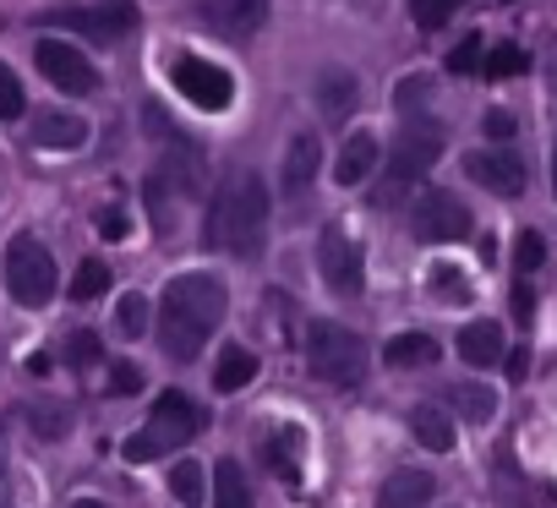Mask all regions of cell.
<instances>
[{
    "label": "cell",
    "mask_w": 557,
    "mask_h": 508,
    "mask_svg": "<svg viewBox=\"0 0 557 508\" xmlns=\"http://www.w3.org/2000/svg\"><path fill=\"white\" fill-rule=\"evenodd\" d=\"M23 115V83L12 66H0V121H17Z\"/></svg>",
    "instance_id": "cell-35"
},
{
    "label": "cell",
    "mask_w": 557,
    "mask_h": 508,
    "mask_svg": "<svg viewBox=\"0 0 557 508\" xmlns=\"http://www.w3.org/2000/svg\"><path fill=\"white\" fill-rule=\"evenodd\" d=\"M459 7H465V0H410V12H416L421 28H443Z\"/></svg>",
    "instance_id": "cell-34"
},
{
    "label": "cell",
    "mask_w": 557,
    "mask_h": 508,
    "mask_svg": "<svg viewBox=\"0 0 557 508\" xmlns=\"http://www.w3.org/2000/svg\"><path fill=\"white\" fill-rule=\"evenodd\" d=\"M318 164H323V143L312 137V132H301V137H290V153H285V186L290 197H301L312 181H318Z\"/></svg>",
    "instance_id": "cell-16"
},
{
    "label": "cell",
    "mask_w": 557,
    "mask_h": 508,
    "mask_svg": "<svg viewBox=\"0 0 557 508\" xmlns=\"http://www.w3.org/2000/svg\"><path fill=\"white\" fill-rule=\"evenodd\" d=\"M486 137H513V115L492 110V115H486Z\"/></svg>",
    "instance_id": "cell-42"
},
{
    "label": "cell",
    "mask_w": 557,
    "mask_h": 508,
    "mask_svg": "<svg viewBox=\"0 0 557 508\" xmlns=\"http://www.w3.org/2000/svg\"><path fill=\"white\" fill-rule=\"evenodd\" d=\"M475 66H481V34H465L448 55V72H475Z\"/></svg>",
    "instance_id": "cell-37"
},
{
    "label": "cell",
    "mask_w": 557,
    "mask_h": 508,
    "mask_svg": "<svg viewBox=\"0 0 557 508\" xmlns=\"http://www.w3.org/2000/svg\"><path fill=\"white\" fill-rule=\"evenodd\" d=\"M432 492H437V481L426 470H394L377 492V508H426Z\"/></svg>",
    "instance_id": "cell-17"
},
{
    "label": "cell",
    "mask_w": 557,
    "mask_h": 508,
    "mask_svg": "<svg viewBox=\"0 0 557 508\" xmlns=\"http://www.w3.org/2000/svg\"><path fill=\"white\" fill-rule=\"evenodd\" d=\"M28 426H34L39 437H61V432L72 426V410H66L61 399H45V405H34V410H28Z\"/></svg>",
    "instance_id": "cell-29"
},
{
    "label": "cell",
    "mask_w": 557,
    "mask_h": 508,
    "mask_svg": "<svg viewBox=\"0 0 557 508\" xmlns=\"http://www.w3.org/2000/svg\"><path fill=\"white\" fill-rule=\"evenodd\" d=\"M224 307H230V296H224V285L213 274L170 280V290L159 301V345H164V356L170 361H197L208 334L224 323Z\"/></svg>",
    "instance_id": "cell-1"
},
{
    "label": "cell",
    "mask_w": 557,
    "mask_h": 508,
    "mask_svg": "<svg viewBox=\"0 0 557 508\" xmlns=\"http://www.w3.org/2000/svg\"><path fill=\"white\" fill-rule=\"evenodd\" d=\"M72 508H104V503H94V497H83V503H72Z\"/></svg>",
    "instance_id": "cell-44"
},
{
    "label": "cell",
    "mask_w": 557,
    "mask_h": 508,
    "mask_svg": "<svg viewBox=\"0 0 557 508\" xmlns=\"http://www.w3.org/2000/svg\"><path fill=\"white\" fill-rule=\"evenodd\" d=\"M99 356H104V345H99L94 329H72V334H66V361H72L77 372H88Z\"/></svg>",
    "instance_id": "cell-30"
},
{
    "label": "cell",
    "mask_w": 557,
    "mask_h": 508,
    "mask_svg": "<svg viewBox=\"0 0 557 508\" xmlns=\"http://www.w3.org/2000/svg\"><path fill=\"white\" fill-rule=\"evenodd\" d=\"M115 329H121L126 339H137V334L148 329V301H143V296H126V301L115 307Z\"/></svg>",
    "instance_id": "cell-33"
},
{
    "label": "cell",
    "mask_w": 557,
    "mask_h": 508,
    "mask_svg": "<svg viewBox=\"0 0 557 508\" xmlns=\"http://www.w3.org/2000/svg\"><path fill=\"white\" fill-rule=\"evenodd\" d=\"M307 361H312V372L323 383H339V388H350V383L367 377V345H361V334H350V329H339L329 318H318L307 329Z\"/></svg>",
    "instance_id": "cell-4"
},
{
    "label": "cell",
    "mask_w": 557,
    "mask_h": 508,
    "mask_svg": "<svg viewBox=\"0 0 557 508\" xmlns=\"http://www.w3.org/2000/svg\"><path fill=\"white\" fill-rule=\"evenodd\" d=\"M552 186H557V148H552Z\"/></svg>",
    "instance_id": "cell-45"
},
{
    "label": "cell",
    "mask_w": 557,
    "mask_h": 508,
    "mask_svg": "<svg viewBox=\"0 0 557 508\" xmlns=\"http://www.w3.org/2000/svg\"><path fill=\"white\" fill-rule=\"evenodd\" d=\"M448 399H454V410H459L470 426H486V421L497 416V394H492V388H481V383H454V388H448Z\"/></svg>",
    "instance_id": "cell-24"
},
{
    "label": "cell",
    "mask_w": 557,
    "mask_h": 508,
    "mask_svg": "<svg viewBox=\"0 0 557 508\" xmlns=\"http://www.w3.org/2000/svg\"><path fill=\"white\" fill-rule=\"evenodd\" d=\"M372 170H377V137H372V132H356V137L339 148L334 175H339V186H361Z\"/></svg>",
    "instance_id": "cell-19"
},
{
    "label": "cell",
    "mask_w": 557,
    "mask_h": 508,
    "mask_svg": "<svg viewBox=\"0 0 557 508\" xmlns=\"http://www.w3.org/2000/svg\"><path fill=\"white\" fill-rule=\"evenodd\" d=\"M459 356L470 361V367H497L503 361V334H497V323H465L459 329Z\"/></svg>",
    "instance_id": "cell-20"
},
{
    "label": "cell",
    "mask_w": 557,
    "mask_h": 508,
    "mask_svg": "<svg viewBox=\"0 0 557 508\" xmlns=\"http://www.w3.org/2000/svg\"><path fill=\"white\" fill-rule=\"evenodd\" d=\"M262 224H268V186L251 175V170H235L213 202H208V246L230 251V258H251V251L262 246Z\"/></svg>",
    "instance_id": "cell-2"
},
{
    "label": "cell",
    "mask_w": 557,
    "mask_h": 508,
    "mask_svg": "<svg viewBox=\"0 0 557 508\" xmlns=\"http://www.w3.org/2000/svg\"><path fill=\"white\" fill-rule=\"evenodd\" d=\"M213 508H251V486H246V470L235 459L213 464Z\"/></svg>",
    "instance_id": "cell-23"
},
{
    "label": "cell",
    "mask_w": 557,
    "mask_h": 508,
    "mask_svg": "<svg viewBox=\"0 0 557 508\" xmlns=\"http://www.w3.org/2000/svg\"><path fill=\"white\" fill-rule=\"evenodd\" d=\"M7 285H12V296L23 301V307H45L50 296H55V258L34 240V235H17L12 246H7Z\"/></svg>",
    "instance_id": "cell-6"
},
{
    "label": "cell",
    "mask_w": 557,
    "mask_h": 508,
    "mask_svg": "<svg viewBox=\"0 0 557 508\" xmlns=\"http://www.w3.org/2000/svg\"><path fill=\"white\" fill-rule=\"evenodd\" d=\"M356 99H361V88H356V77L350 72H323V83H318V110H323V121H334V126H345V115H356Z\"/></svg>",
    "instance_id": "cell-18"
},
{
    "label": "cell",
    "mask_w": 557,
    "mask_h": 508,
    "mask_svg": "<svg viewBox=\"0 0 557 508\" xmlns=\"http://www.w3.org/2000/svg\"><path fill=\"white\" fill-rule=\"evenodd\" d=\"M170 492H175L181 508H197V503L208 497V492H202V470H197L191 459H181V464L170 470Z\"/></svg>",
    "instance_id": "cell-28"
},
{
    "label": "cell",
    "mask_w": 557,
    "mask_h": 508,
    "mask_svg": "<svg viewBox=\"0 0 557 508\" xmlns=\"http://www.w3.org/2000/svg\"><path fill=\"white\" fill-rule=\"evenodd\" d=\"M443 159V126L437 121H410L405 132H399V143H394V153H388V175H383V202H394L399 191H410L432 164Z\"/></svg>",
    "instance_id": "cell-5"
},
{
    "label": "cell",
    "mask_w": 557,
    "mask_h": 508,
    "mask_svg": "<svg viewBox=\"0 0 557 508\" xmlns=\"http://www.w3.org/2000/svg\"><path fill=\"white\" fill-rule=\"evenodd\" d=\"M143 388V372L137 367H115L110 372V394H137Z\"/></svg>",
    "instance_id": "cell-39"
},
{
    "label": "cell",
    "mask_w": 557,
    "mask_h": 508,
    "mask_svg": "<svg viewBox=\"0 0 557 508\" xmlns=\"http://www.w3.org/2000/svg\"><path fill=\"white\" fill-rule=\"evenodd\" d=\"M99 235H104V240H121V235H126V208H104V213H99Z\"/></svg>",
    "instance_id": "cell-38"
},
{
    "label": "cell",
    "mask_w": 557,
    "mask_h": 508,
    "mask_svg": "<svg viewBox=\"0 0 557 508\" xmlns=\"http://www.w3.org/2000/svg\"><path fill=\"white\" fill-rule=\"evenodd\" d=\"M153 181L175 186L181 197H197V191H202V181H208V159H202V148H197L191 137H170L164 164L153 170Z\"/></svg>",
    "instance_id": "cell-12"
},
{
    "label": "cell",
    "mask_w": 557,
    "mask_h": 508,
    "mask_svg": "<svg viewBox=\"0 0 557 508\" xmlns=\"http://www.w3.org/2000/svg\"><path fill=\"white\" fill-rule=\"evenodd\" d=\"M197 432H202V410H197L186 394H159L148 426H143L137 437H126V459H132V464H148V459H159L164 448L191 443Z\"/></svg>",
    "instance_id": "cell-3"
},
{
    "label": "cell",
    "mask_w": 557,
    "mask_h": 508,
    "mask_svg": "<svg viewBox=\"0 0 557 508\" xmlns=\"http://www.w3.org/2000/svg\"><path fill=\"white\" fill-rule=\"evenodd\" d=\"M465 175L475 186L497 191V197H519L524 191V159L513 148H481V153H470L465 159Z\"/></svg>",
    "instance_id": "cell-11"
},
{
    "label": "cell",
    "mask_w": 557,
    "mask_h": 508,
    "mask_svg": "<svg viewBox=\"0 0 557 508\" xmlns=\"http://www.w3.org/2000/svg\"><path fill=\"white\" fill-rule=\"evenodd\" d=\"M530 312H535V296H530V285H513V318H519V323H530Z\"/></svg>",
    "instance_id": "cell-41"
},
{
    "label": "cell",
    "mask_w": 557,
    "mask_h": 508,
    "mask_svg": "<svg viewBox=\"0 0 557 508\" xmlns=\"http://www.w3.org/2000/svg\"><path fill=\"white\" fill-rule=\"evenodd\" d=\"M437 361V339L432 334H399L388 339V367H432Z\"/></svg>",
    "instance_id": "cell-26"
},
{
    "label": "cell",
    "mask_w": 557,
    "mask_h": 508,
    "mask_svg": "<svg viewBox=\"0 0 557 508\" xmlns=\"http://www.w3.org/2000/svg\"><path fill=\"white\" fill-rule=\"evenodd\" d=\"M426 88H432L426 77H405V83H399V110H410V104H421V94H426Z\"/></svg>",
    "instance_id": "cell-40"
},
{
    "label": "cell",
    "mask_w": 557,
    "mask_h": 508,
    "mask_svg": "<svg viewBox=\"0 0 557 508\" xmlns=\"http://www.w3.org/2000/svg\"><path fill=\"white\" fill-rule=\"evenodd\" d=\"M197 12L219 39H251L268 17V0H202Z\"/></svg>",
    "instance_id": "cell-13"
},
{
    "label": "cell",
    "mask_w": 557,
    "mask_h": 508,
    "mask_svg": "<svg viewBox=\"0 0 557 508\" xmlns=\"http://www.w3.org/2000/svg\"><path fill=\"white\" fill-rule=\"evenodd\" d=\"M55 23H72L88 39L110 45V39H121V34L137 28V7H132V0H104V7H94V12H55Z\"/></svg>",
    "instance_id": "cell-14"
},
{
    "label": "cell",
    "mask_w": 557,
    "mask_h": 508,
    "mask_svg": "<svg viewBox=\"0 0 557 508\" xmlns=\"http://www.w3.org/2000/svg\"><path fill=\"white\" fill-rule=\"evenodd\" d=\"M481 66H486L492 77H519V72L530 66V55H524L519 45H497V50H492V55H486Z\"/></svg>",
    "instance_id": "cell-31"
},
{
    "label": "cell",
    "mask_w": 557,
    "mask_h": 508,
    "mask_svg": "<svg viewBox=\"0 0 557 508\" xmlns=\"http://www.w3.org/2000/svg\"><path fill=\"white\" fill-rule=\"evenodd\" d=\"M257 377V356L246 350V345H224L219 350V367H213V388L219 394H235V388H246Z\"/></svg>",
    "instance_id": "cell-22"
},
{
    "label": "cell",
    "mask_w": 557,
    "mask_h": 508,
    "mask_svg": "<svg viewBox=\"0 0 557 508\" xmlns=\"http://www.w3.org/2000/svg\"><path fill=\"white\" fill-rule=\"evenodd\" d=\"M432 296H437V301H470V285L459 280V269L437 263V269H432Z\"/></svg>",
    "instance_id": "cell-32"
},
{
    "label": "cell",
    "mask_w": 557,
    "mask_h": 508,
    "mask_svg": "<svg viewBox=\"0 0 557 508\" xmlns=\"http://www.w3.org/2000/svg\"><path fill=\"white\" fill-rule=\"evenodd\" d=\"M318 274L334 296H361V274H367V258H361V240L345 235L339 224H329L318 235Z\"/></svg>",
    "instance_id": "cell-8"
},
{
    "label": "cell",
    "mask_w": 557,
    "mask_h": 508,
    "mask_svg": "<svg viewBox=\"0 0 557 508\" xmlns=\"http://www.w3.org/2000/svg\"><path fill=\"white\" fill-rule=\"evenodd\" d=\"M410 230H416V240H426V246H448V240H465V235H470V208H465V202H459L454 191L432 186V191H421V197H416Z\"/></svg>",
    "instance_id": "cell-7"
},
{
    "label": "cell",
    "mask_w": 557,
    "mask_h": 508,
    "mask_svg": "<svg viewBox=\"0 0 557 508\" xmlns=\"http://www.w3.org/2000/svg\"><path fill=\"white\" fill-rule=\"evenodd\" d=\"M110 290V269L99 263V258H88L77 274H72V301H99Z\"/></svg>",
    "instance_id": "cell-27"
},
{
    "label": "cell",
    "mask_w": 557,
    "mask_h": 508,
    "mask_svg": "<svg viewBox=\"0 0 557 508\" xmlns=\"http://www.w3.org/2000/svg\"><path fill=\"white\" fill-rule=\"evenodd\" d=\"M34 143L50 148V153H72V148L88 143V121H83V115H66V110H39Z\"/></svg>",
    "instance_id": "cell-15"
},
{
    "label": "cell",
    "mask_w": 557,
    "mask_h": 508,
    "mask_svg": "<svg viewBox=\"0 0 557 508\" xmlns=\"http://www.w3.org/2000/svg\"><path fill=\"white\" fill-rule=\"evenodd\" d=\"M175 88H181V99H191L197 110H230V99H235V83H230V72L224 66H213V61H202V55H181L175 61Z\"/></svg>",
    "instance_id": "cell-9"
},
{
    "label": "cell",
    "mask_w": 557,
    "mask_h": 508,
    "mask_svg": "<svg viewBox=\"0 0 557 508\" xmlns=\"http://www.w3.org/2000/svg\"><path fill=\"white\" fill-rule=\"evenodd\" d=\"M301 448H307V437H301L296 426H278V432H273V448H268V464H273L278 475H285L290 486H301V459H296Z\"/></svg>",
    "instance_id": "cell-25"
},
{
    "label": "cell",
    "mask_w": 557,
    "mask_h": 508,
    "mask_svg": "<svg viewBox=\"0 0 557 508\" xmlns=\"http://www.w3.org/2000/svg\"><path fill=\"white\" fill-rule=\"evenodd\" d=\"M513 263H519V274H535V269L546 263V240H541L535 230H524V235H519V251H513Z\"/></svg>",
    "instance_id": "cell-36"
},
{
    "label": "cell",
    "mask_w": 557,
    "mask_h": 508,
    "mask_svg": "<svg viewBox=\"0 0 557 508\" xmlns=\"http://www.w3.org/2000/svg\"><path fill=\"white\" fill-rule=\"evenodd\" d=\"M34 61H39V72H45L61 94H94V88H99V72L88 66V55L72 50V45H61V39H39Z\"/></svg>",
    "instance_id": "cell-10"
},
{
    "label": "cell",
    "mask_w": 557,
    "mask_h": 508,
    "mask_svg": "<svg viewBox=\"0 0 557 508\" xmlns=\"http://www.w3.org/2000/svg\"><path fill=\"white\" fill-rule=\"evenodd\" d=\"M410 432H416V443L432 448V454H448V448H454V421H448L443 405H416V410H410Z\"/></svg>",
    "instance_id": "cell-21"
},
{
    "label": "cell",
    "mask_w": 557,
    "mask_h": 508,
    "mask_svg": "<svg viewBox=\"0 0 557 508\" xmlns=\"http://www.w3.org/2000/svg\"><path fill=\"white\" fill-rule=\"evenodd\" d=\"M524 361H530V356H524V350H513V356H508V377H513V383H519V377H524Z\"/></svg>",
    "instance_id": "cell-43"
}]
</instances>
